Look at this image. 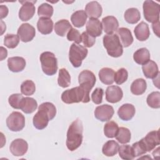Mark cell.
Masks as SVG:
<instances>
[{"instance_id": "cell-1", "label": "cell", "mask_w": 160, "mask_h": 160, "mask_svg": "<svg viewBox=\"0 0 160 160\" xmlns=\"http://www.w3.org/2000/svg\"><path fill=\"white\" fill-rule=\"evenodd\" d=\"M56 114L55 106L49 102H45L39 105L38 111L33 117L34 126L39 130L47 127L49 121L54 119Z\"/></svg>"}, {"instance_id": "cell-2", "label": "cell", "mask_w": 160, "mask_h": 160, "mask_svg": "<svg viewBox=\"0 0 160 160\" xmlns=\"http://www.w3.org/2000/svg\"><path fill=\"white\" fill-rule=\"evenodd\" d=\"M83 126L79 119L74 120L69 126L67 131L66 146L68 149L73 151L77 149L82 142Z\"/></svg>"}, {"instance_id": "cell-3", "label": "cell", "mask_w": 160, "mask_h": 160, "mask_svg": "<svg viewBox=\"0 0 160 160\" xmlns=\"http://www.w3.org/2000/svg\"><path fill=\"white\" fill-rule=\"evenodd\" d=\"M61 100L66 104L82 102L88 103L90 101L89 92L86 91L80 86L64 91L61 94Z\"/></svg>"}, {"instance_id": "cell-4", "label": "cell", "mask_w": 160, "mask_h": 160, "mask_svg": "<svg viewBox=\"0 0 160 160\" xmlns=\"http://www.w3.org/2000/svg\"><path fill=\"white\" fill-rule=\"evenodd\" d=\"M103 45L108 54L111 57L118 58L123 53L122 45L116 34L105 35L103 37Z\"/></svg>"}, {"instance_id": "cell-5", "label": "cell", "mask_w": 160, "mask_h": 160, "mask_svg": "<svg viewBox=\"0 0 160 160\" xmlns=\"http://www.w3.org/2000/svg\"><path fill=\"white\" fill-rule=\"evenodd\" d=\"M40 62L43 72L48 76L55 74L58 71V61L55 55L49 51H45L40 55Z\"/></svg>"}, {"instance_id": "cell-6", "label": "cell", "mask_w": 160, "mask_h": 160, "mask_svg": "<svg viewBox=\"0 0 160 160\" xmlns=\"http://www.w3.org/2000/svg\"><path fill=\"white\" fill-rule=\"evenodd\" d=\"M88 52V51L85 47L75 42L72 43L69 51V59L73 67H80L82 61L86 58Z\"/></svg>"}, {"instance_id": "cell-7", "label": "cell", "mask_w": 160, "mask_h": 160, "mask_svg": "<svg viewBox=\"0 0 160 160\" xmlns=\"http://www.w3.org/2000/svg\"><path fill=\"white\" fill-rule=\"evenodd\" d=\"M143 14L145 19L149 22H156L159 21L160 6L157 2L147 0L143 3Z\"/></svg>"}, {"instance_id": "cell-8", "label": "cell", "mask_w": 160, "mask_h": 160, "mask_svg": "<svg viewBox=\"0 0 160 160\" xmlns=\"http://www.w3.org/2000/svg\"><path fill=\"white\" fill-rule=\"evenodd\" d=\"M6 125L11 131H20L25 126V118L22 113L14 111L7 118Z\"/></svg>"}, {"instance_id": "cell-9", "label": "cell", "mask_w": 160, "mask_h": 160, "mask_svg": "<svg viewBox=\"0 0 160 160\" xmlns=\"http://www.w3.org/2000/svg\"><path fill=\"white\" fill-rule=\"evenodd\" d=\"M138 142L145 152L151 151L160 144L159 131H152L148 132L144 138Z\"/></svg>"}, {"instance_id": "cell-10", "label": "cell", "mask_w": 160, "mask_h": 160, "mask_svg": "<svg viewBox=\"0 0 160 160\" xmlns=\"http://www.w3.org/2000/svg\"><path fill=\"white\" fill-rule=\"evenodd\" d=\"M96 81V78L94 74L89 70H84L79 74L78 82L79 86L88 92L94 87Z\"/></svg>"}, {"instance_id": "cell-11", "label": "cell", "mask_w": 160, "mask_h": 160, "mask_svg": "<svg viewBox=\"0 0 160 160\" xmlns=\"http://www.w3.org/2000/svg\"><path fill=\"white\" fill-rule=\"evenodd\" d=\"M22 4L19 11V18L22 21H27L31 19L35 13L34 3L36 1H19Z\"/></svg>"}, {"instance_id": "cell-12", "label": "cell", "mask_w": 160, "mask_h": 160, "mask_svg": "<svg viewBox=\"0 0 160 160\" xmlns=\"http://www.w3.org/2000/svg\"><path fill=\"white\" fill-rule=\"evenodd\" d=\"M17 34L21 41L28 42L32 41L36 35V30L30 24L23 23L18 28Z\"/></svg>"}, {"instance_id": "cell-13", "label": "cell", "mask_w": 160, "mask_h": 160, "mask_svg": "<svg viewBox=\"0 0 160 160\" xmlns=\"http://www.w3.org/2000/svg\"><path fill=\"white\" fill-rule=\"evenodd\" d=\"M114 111L112 106L108 104H103L96 108L94 111L95 118L102 121H109L114 115Z\"/></svg>"}, {"instance_id": "cell-14", "label": "cell", "mask_w": 160, "mask_h": 160, "mask_svg": "<svg viewBox=\"0 0 160 160\" xmlns=\"http://www.w3.org/2000/svg\"><path fill=\"white\" fill-rule=\"evenodd\" d=\"M28 149V144L23 139L18 138L13 140L10 144L9 150L14 156H21L25 154Z\"/></svg>"}, {"instance_id": "cell-15", "label": "cell", "mask_w": 160, "mask_h": 160, "mask_svg": "<svg viewBox=\"0 0 160 160\" xmlns=\"http://www.w3.org/2000/svg\"><path fill=\"white\" fill-rule=\"evenodd\" d=\"M123 92L121 88L118 86H108L106 90V99L111 103H116L121 100Z\"/></svg>"}, {"instance_id": "cell-16", "label": "cell", "mask_w": 160, "mask_h": 160, "mask_svg": "<svg viewBox=\"0 0 160 160\" xmlns=\"http://www.w3.org/2000/svg\"><path fill=\"white\" fill-rule=\"evenodd\" d=\"M86 32L93 37L100 36L102 34V26L98 19L91 18L86 24Z\"/></svg>"}, {"instance_id": "cell-17", "label": "cell", "mask_w": 160, "mask_h": 160, "mask_svg": "<svg viewBox=\"0 0 160 160\" xmlns=\"http://www.w3.org/2000/svg\"><path fill=\"white\" fill-rule=\"evenodd\" d=\"M101 23L103 30L107 34H113L114 32L118 30L119 27L118 19L112 16H108L103 18Z\"/></svg>"}, {"instance_id": "cell-18", "label": "cell", "mask_w": 160, "mask_h": 160, "mask_svg": "<svg viewBox=\"0 0 160 160\" xmlns=\"http://www.w3.org/2000/svg\"><path fill=\"white\" fill-rule=\"evenodd\" d=\"M26 64V60L22 57H11L8 59V67L11 71L14 72L22 71L25 68Z\"/></svg>"}, {"instance_id": "cell-19", "label": "cell", "mask_w": 160, "mask_h": 160, "mask_svg": "<svg viewBox=\"0 0 160 160\" xmlns=\"http://www.w3.org/2000/svg\"><path fill=\"white\" fill-rule=\"evenodd\" d=\"M136 109L134 106L129 103L124 104L118 110V115L123 121H129L134 116Z\"/></svg>"}, {"instance_id": "cell-20", "label": "cell", "mask_w": 160, "mask_h": 160, "mask_svg": "<svg viewBox=\"0 0 160 160\" xmlns=\"http://www.w3.org/2000/svg\"><path fill=\"white\" fill-rule=\"evenodd\" d=\"M85 12L89 19H98L101 16L102 9L98 1H91L86 5Z\"/></svg>"}, {"instance_id": "cell-21", "label": "cell", "mask_w": 160, "mask_h": 160, "mask_svg": "<svg viewBox=\"0 0 160 160\" xmlns=\"http://www.w3.org/2000/svg\"><path fill=\"white\" fill-rule=\"evenodd\" d=\"M142 70L144 76L148 79L156 78L159 74L157 64L152 60H149L146 64H143Z\"/></svg>"}, {"instance_id": "cell-22", "label": "cell", "mask_w": 160, "mask_h": 160, "mask_svg": "<svg viewBox=\"0 0 160 160\" xmlns=\"http://www.w3.org/2000/svg\"><path fill=\"white\" fill-rule=\"evenodd\" d=\"M134 32L136 39L140 41H144L147 40L150 35L149 26L144 21L141 22L136 26Z\"/></svg>"}, {"instance_id": "cell-23", "label": "cell", "mask_w": 160, "mask_h": 160, "mask_svg": "<svg viewBox=\"0 0 160 160\" xmlns=\"http://www.w3.org/2000/svg\"><path fill=\"white\" fill-rule=\"evenodd\" d=\"M38 31L42 34H49L53 29V21L49 18H40L37 22Z\"/></svg>"}, {"instance_id": "cell-24", "label": "cell", "mask_w": 160, "mask_h": 160, "mask_svg": "<svg viewBox=\"0 0 160 160\" xmlns=\"http://www.w3.org/2000/svg\"><path fill=\"white\" fill-rule=\"evenodd\" d=\"M37 107L38 102L34 98L24 97L21 102L20 109L26 114H31L36 109Z\"/></svg>"}, {"instance_id": "cell-25", "label": "cell", "mask_w": 160, "mask_h": 160, "mask_svg": "<svg viewBox=\"0 0 160 160\" xmlns=\"http://www.w3.org/2000/svg\"><path fill=\"white\" fill-rule=\"evenodd\" d=\"M133 59L137 64L143 65L150 60V52L146 48H140L134 53Z\"/></svg>"}, {"instance_id": "cell-26", "label": "cell", "mask_w": 160, "mask_h": 160, "mask_svg": "<svg viewBox=\"0 0 160 160\" xmlns=\"http://www.w3.org/2000/svg\"><path fill=\"white\" fill-rule=\"evenodd\" d=\"M114 71L109 68H103L99 72L100 81L104 84L110 85L114 82Z\"/></svg>"}, {"instance_id": "cell-27", "label": "cell", "mask_w": 160, "mask_h": 160, "mask_svg": "<svg viewBox=\"0 0 160 160\" xmlns=\"http://www.w3.org/2000/svg\"><path fill=\"white\" fill-rule=\"evenodd\" d=\"M87 18L88 16L85 11L79 10L72 13L71 17V21L75 27L79 28L85 24Z\"/></svg>"}, {"instance_id": "cell-28", "label": "cell", "mask_w": 160, "mask_h": 160, "mask_svg": "<svg viewBox=\"0 0 160 160\" xmlns=\"http://www.w3.org/2000/svg\"><path fill=\"white\" fill-rule=\"evenodd\" d=\"M122 44L124 48H128L133 42V37L131 31L126 28H120L117 30Z\"/></svg>"}, {"instance_id": "cell-29", "label": "cell", "mask_w": 160, "mask_h": 160, "mask_svg": "<svg viewBox=\"0 0 160 160\" xmlns=\"http://www.w3.org/2000/svg\"><path fill=\"white\" fill-rule=\"evenodd\" d=\"M147 88L146 81L142 78H138L134 80L131 85V92L136 96L141 95L145 92Z\"/></svg>"}, {"instance_id": "cell-30", "label": "cell", "mask_w": 160, "mask_h": 160, "mask_svg": "<svg viewBox=\"0 0 160 160\" xmlns=\"http://www.w3.org/2000/svg\"><path fill=\"white\" fill-rule=\"evenodd\" d=\"M72 28V26L67 19H61L54 24V31L59 36L63 37Z\"/></svg>"}, {"instance_id": "cell-31", "label": "cell", "mask_w": 160, "mask_h": 160, "mask_svg": "<svg viewBox=\"0 0 160 160\" xmlns=\"http://www.w3.org/2000/svg\"><path fill=\"white\" fill-rule=\"evenodd\" d=\"M119 148V144L116 141L114 140H109L103 145L102 152L106 156H113L118 153Z\"/></svg>"}, {"instance_id": "cell-32", "label": "cell", "mask_w": 160, "mask_h": 160, "mask_svg": "<svg viewBox=\"0 0 160 160\" xmlns=\"http://www.w3.org/2000/svg\"><path fill=\"white\" fill-rule=\"evenodd\" d=\"M124 18L126 21L131 24L137 23L141 19V14L137 8H131L128 9L124 14Z\"/></svg>"}, {"instance_id": "cell-33", "label": "cell", "mask_w": 160, "mask_h": 160, "mask_svg": "<svg viewBox=\"0 0 160 160\" xmlns=\"http://www.w3.org/2000/svg\"><path fill=\"white\" fill-rule=\"evenodd\" d=\"M58 85L63 88H68L71 83V76L69 72L65 68H61L59 71L58 78Z\"/></svg>"}, {"instance_id": "cell-34", "label": "cell", "mask_w": 160, "mask_h": 160, "mask_svg": "<svg viewBox=\"0 0 160 160\" xmlns=\"http://www.w3.org/2000/svg\"><path fill=\"white\" fill-rule=\"evenodd\" d=\"M115 137L119 142L121 144H126L130 141L131 134L128 128L121 127L119 128L118 131Z\"/></svg>"}, {"instance_id": "cell-35", "label": "cell", "mask_w": 160, "mask_h": 160, "mask_svg": "<svg viewBox=\"0 0 160 160\" xmlns=\"http://www.w3.org/2000/svg\"><path fill=\"white\" fill-rule=\"evenodd\" d=\"M119 129L118 125L114 121H109L104 126V134L109 138H113L116 136Z\"/></svg>"}, {"instance_id": "cell-36", "label": "cell", "mask_w": 160, "mask_h": 160, "mask_svg": "<svg viewBox=\"0 0 160 160\" xmlns=\"http://www.w3.org/2000/svg\"><path fill=\"white\" fill-rule=\"evenodd\" d=\"M119 157L125 160H131L134 158L132 146L129 145H122L118 149Z\"/></svg>"}, {"instance_id": "cell-37", "label": "cell", "mask_w": 160, "mask_h": 160, "mask_svg": "<svg viewBox=\"0 0 160 160\" xmlns=\"http://www.w3.org/2000/svg\"><path fill=\"white\" fill-rule=\"evenodd\" d=\"M54 9L52 6L48 3H42L38 7V14L41 18H49L52 16Z\"/></svg>"}, {"instance_id": "cell-38", "label": "cell", "mask_w": 160, "mask_h": 160, "mask_svg": "<svg viewBox=\"0 0 160 160\" xmlns=\"http://www.w3.org/2000/svg\"><path fill=\"white\" fill-rule=\"evenodd\" d=\"M148 105L154 109L160 108V92L159 91L152 92L149 94L146 99Z\"/></svg>"}, {"instance_id": "cell-39", "label": "cell", "mask_w": 160, "mask_h": 160, "mask_svg": "<svg viewBox=\"0 0 160 160\" xmlns=\"http://www.w3.org/2000/svg\"><path fill=\"white\" fill-rule=\"evenodd\" d=\"M36 91L34 82L31 80H26L21 85V92L25 96L32 95Z\"/></svg>"}, {"instance_id": "cell-40", "label": "cell", "mask_w": 160, "mask_h": 160, "mask_svg": "<svg viewBox=\"0 0 160 160\" xmlns=\"http://www.w3.org/2000/svg\"><path fill=\"white\" fill-rule=\"evenodd\" d=\"M19 42V38L18 35L8 34L4 36V44L9 49L15 48Z\"/></svg>"}, {"instance_id": "cell-41", "label": "cell", "mask_w": 160, "mask_h": 160, "mask_svg": "<svg viewBox=\"0 0 160 160\" xmlns=\"http://www.w3.org/2000/svg\"><path fill=\"white\" fill-rule=\"evenodd\" d=\"M128 78V72L125 68L119 69L115 73L114 77V81L117 84H122L126 82Z\"/></svg>"}, {"instance_id": "cell-42", "label": "cell", "mask_w": 160, "mask_h": 160, "mask_svg": "<svg viewBox=\"0 0 160 160\" xmlns=\"http://www.w3.org/2000/svg\"><path fill=\"white\" fill-rule=\"evenodd\" d=\"M24 96L21 94H13L9 97L8 102L14 109H20L21 102Z\"/></svg>"}, {"instance_id": "cell-43", "label": "cell", "mask_w": 160, "mask_h": 160, "mask_svg": "<svg viewBox=\"0 0 160 160\" xmlns=\"http://www.w3.org/2000/svg\"><path fill=\"white\" fill-rule=\"evenodd\" d=\"M67 39L69 41H74L76 44H79L82 42L81 34H80L78 30L72 28L68 32Z\"/></svg>"}, {"instance_id": "cell-44", "label": "cell", "mask_w": 160, "mask_h": 160, "mask_svg": "<svg viewBox=\"0 0 160 160\" xmlns=\"http://www.w3.org/2000/svg\"><path fill=\"white\" fill-rule=\"evenodd\" d=\"M82 42L85 47L91 48L92 47L96 42V38L92 36L86 31L83 32L81 34Z\"/></svg>"}, {"instance_id": "cell-45", "label": "cell", "mask_w": 160, "mask_h": 160, "mask_svg": "<svg viewBox=\"0 0 160 160\" xmlns=\"http://www.w3.org/2000/svg\"><path fill=\"white\" fill-rule=\"evenodd\" d=\"M104 91L102 88H97L94 89L91 94V99L92 102L96 104H99L102 101V96Z\"/></svg>"}, {"instance_id": "cell-46", "label": "cell", "mask_w": 160, "mask_h": 160, "mask_svg": "<svg viewBox=\"0 0 160 160\" xmlns=\"http://www.w3.org/2000/svg\"><path fill=\"white\" fill-rule=\"evenodd\" d=\"M8 8L7 6H4V5H1L0 6V16H1V19H3L4 18H6L8 14Z\"/></svg>"}, {"instance_id": "cell-47", "label": "cell", "mask_w": 160, "mask_h": 160, "mask_svg": "<svg viewBox=\"0 0 160 160\" xmlns=\"http://www.w3.org/2000/svg\"><path fill=\"white\" fill-rule=\"evenodd\" d=\"M152 29L158 37H159V21L152 23Z\"/></svg>"}, {"instance_id": "cell-48", "label": "cell", "mask_w": 160, "mask_h": 160, "mask_svg": "<svg viewBox=\"0 0 160 160\" xmlns=\"http://www.w3.org/2000/svg\"><path fill=\"white\" fill-rule=\"evenodd\" d=\"M8 56V51L7 49H5L4 47L1 46V61H2L5 59Z\"/></svg>"}, {"instance_id": "cell-49", "label": "cell", "mask_w": 160, "mask_h": 160, "mask_svg": "<svg viewBox=\"0 0 160 160\" xmlns=\"http://www.w3.org/2000/svg\"><path fill=\"white\" fill-rule=\"evenodd\" d=\"M1 30H2L1 34L2 35L3 34V32L6 31V24H4V22L2 20H1Z\"/></svg>"}]
</instances>
